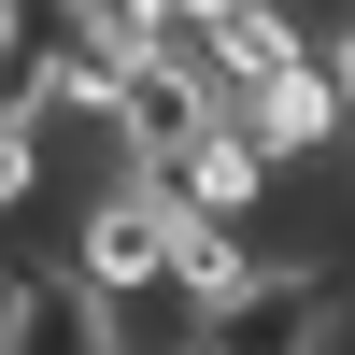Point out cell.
Returning <instances> with one entry per match:
<instances>
[{"label": "cell", "instance_id": "obj_1", "mask_svg": "<svg viewBox=\"0 0 355 355\" xmlns=\"http://www.w3.org/2000/svg\"><path fill=\"white\" fill-rule=\"evenodd\" d=\"M341 313V284L313 270V256H242V284H214V299L171 327V355H313Z\"/></svg>", "mask_w": 355, "mask_h": 355}, {"label": "cell", "instance_id": "obj_2", "mask_svg": "<svg viewBox=\"0 0 355 355\" xmlns=\"http://www.w3.org/2000/svg\"><path fill=\"white\" fill-rule=\"evenodd\" d=\"M157 185H171V214H227V227H256V214H270V185H284V157H256V128L214 100V114L157 157Z\"/></svg>", "mask_w": 355, "mask_h": 355}, {"label": "cell", "instance_id": "obj_3", "mask_svg": "<svg viewBox=\"0 0 355 355\" xmlns=\"http://www.w3.org/2000/svg\"><path fill=\"white\" fill-rule=\"evenodd\" d=\"M214 100L256 128V157H327V142H341V85H327V57H313V43L270 57L256 85H214Z\"/></svg>", "mask_w": 355, "mask_h": 355}, {"label": "cell", "instance_id": "obj_4", "mask_svg": "<svg viewBox=\"0 0 355 355\" xmlns=\"http://www.w3.org/2000/svg\"><path fill=\"white\" fill-rule=\"evenodd\" d=\"M0 355H128V327L71 270H0Z\"/></svg>", "mask_w": 355, "mask_h": 355}, {"label": "cell", "instance_id": "obj_5", "mask_svg": "<svg viewBox=\"0 0 355 355\" xmlns=\"http://www.w3.org/2000/svg\"><path fill=\"white\" fill-rule=\"evenodd\" d=\"M28 199H43V142H28V114L0 100V214H28Z\"/></svg>", "mask_w": 355, "mask_h": 355}, {"label": "cell", "instance_id": "obj_6", "mask_svg": "<svg viewBox=\"0 0 355 355\" xmlns=\"http://www.w3.org/2000/svg\"><path fill=\"white\" fill-rule=\"evenodd\" d=\"M313 57H327V85H341V114H355V15H341V28H313Z\"/></svg>", "mask_w": 355, "mask_h": 355}, {"label": "cell", "instance_id": "obj_7", "mask_svg": "<svg viewBox=\"0 0 355 355\" xmlns=\"http://www.w3.org/2000/svg\"><path fill=\"white\" fill-rule=\"evenodd\" d=\"M341 157H355V114H341Z\"/></svg>", "mask_w": 355, "mask_h": 355}]
</instances>
